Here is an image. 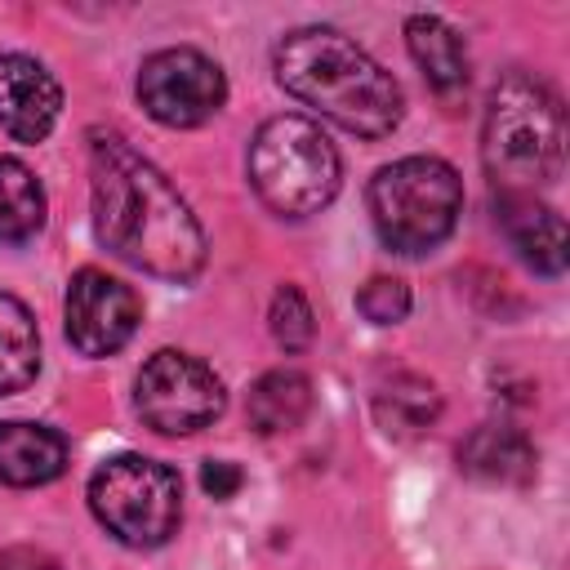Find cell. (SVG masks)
I'll return each instance as SVG.
<instances>
[{
	"instance_id": "obj_1",
	"label": "cell",
	"mask_w": 570,
	"mask_h": 570,
	"mask_svg": "<svg viewBox=\"0 0 570 570\" xmlns=\"http://www.w3.org/2000/svg\"><path fill=\"white\" fill-rule=\"evenodd\" d=\"M89 174L94 232L116 258L178 285L205 267V232L196 214L174 191V183L125 138H94Z\"/></svg>"
},
{
	"instance_id": "obj_2",
	"label": "cell",
	"mask_w": 570,
	"mask_h": 570,
	"mask_svg": "<svg viewBox=\"0 0 570 570\" xmlns=\"http://www.w3.org/2000/svg\"><path fill=\"white\" fill-rule=\"evenodd\" d=\"M276 80L285 94L361 138H383L401 120V85L334 27L289 31L276 45Z\"/></svg>"
},
{
	"instance_id": "obj_3",
	"label": "cell",
	"mask_w": 570,
	"mask_h": 570,
	"mask_svg": "<svg viewBox=\"0 0 570 570\" xmlns=\"http://www.w3.org/2000/svg\"><path fill=\"white\" fill-rule=\"evenodd\" d=\"M481 156L494 196H534L566 165V116L557 94L534 76H503L485 107Z\"/></svg>"
},
{
	"instance_id": "obj_4",
	"label": "cell",
	"mask_w": 570,
	"mask_h": 570,
	"mask_svg": "<svg viewBox=\"0 0 570 570\" xmlns=\"http://www.w3.org/2000/svg\"><path fill=\"white\" fill-rule=\"evenodd\" d=\"M463 209L459 174L436 156H405L370 178V214L387 249L428 254L436 249Z\"/></svg>"
},
{
	"instance_id": "obj_5",
	"label": "cell",
	"mask_w": 570,
	"mask_h": 570,
	"mask_svg": "<svg viewBox=\"0 0 570 570\" xmlns=\"http://www.w3.org/2000/svg\"><path fill=\"white\" fill-rule=\"evenodd\" d=\"M338 151L307 116H272L249 142V178L263 205L285 218L316 214L338 191Z\"/></svg>"
},
{
	"instance_id": "obj_6",
	"label": "cell",
	"mask_w": 570,
	"mask_h": 570,
	"mask_svg": "<svg viewBox=\"0 0 570 570\" xmlns=\"http://www.w3.org/2000/svg\"><path fill=\"white\" fill-rule=\"evenodd\" d=\"M89 508L129 548H160L183 517L178 472L147 454H116L89 476Z\"/></svg>"
},
{
	"instance_id": "obj_7",
	"label": "cell",
	"mask_w": 570,
	"mask_h": 570,
	"mask_svg": "<svg viewBox=\"0 0 570 570\" xmlns=\"http://www.w3.org/2000/svg\"><path fill=\"white\" fill-rule=\"evenodd\" d=\"M223 383L209 365L187 352H156L134 379V405L147 428L165 436H187L209 428L223 414Z\"/></svg>"
},
{
	"instance_id": "obj_8",
	"label": "cell",
	"mask_w": 570,
	"mask_h": 570,
	"mask_svg": "<svg viewBox=\"0 0 570 570\" xmlns=\"http://www.w3.org/2000/svg\"><path fill=\"white\" fill-rule=\"evenodd\" d=\"M227 98L223 67L200 49H160L138 71V102L169 129L205 125Z\"/></svg>"
},
{
	"instance_id": "obj_9",
	"label": "cell",
	"mask_w": 570,
	"mask_h": 570,
	"mask_svg": "<svg viewBox=\"0 0 570 570\" xmlns=\"http://www.w3.org/2000/svg\"><path fill=\"white\" fill-rule=\"evenodd\" d=\"M62 316H67V338L76 352L111 356L134 338V330L142 321V303L125 281H116L98 267H80L67 285Z\"/></svg>"
},
{
	"instance_id": "obj_10",
	"label": "cell",
	"mask_w": 570,
	"mask_h": 570,
	"mask_svg": "<svg viewBox=\"0 0 570 570\" xmlns=\"http://www.w3.org/2000/svg\"><path fill=\"white\" fill-rule=\"evenodd\" d=\"M62 111V89L58 80L27 53H4L0 58V129L13 134L18 142H40Z\"/></svg>"
},
{
	"instance_id": "obj_11",
	"label": "cell",
	"mask_w": 570,
	"mask_h": 570,
	"mask_svg": "<svg viewBox=\"0 0 570 570\" xmlns=\"http://www.w3.org/2000/svg\"><path fill=\"white\" fill-rule=\"evenodd\" d=\"M499 205V223L508 232V240L517 245V254L543 272V276H561L566 272V223L552 205L534 200V196H494Z\"/></svg>"
},
{
	"instance_id": "obj_12",
	"label": "cell",
	"mask_w": 570,
	"mask_h": 570,
	"mask_svg": "<svg viewBox=\"0 0 570 570\" xmlns=\"http://www.w3.org/2000/svg\"><path fill=\"white\" fill-rule=\"evenodd\" d=\"M459 468L490 485H525V481H534L539 454L525 432H517L508 423H481L459 445Z\"/></svg>"
},
{
	"instance_id": "obj_13",
	"label": "cell",
	"mask_w": 570,
	"mask_h": 570,
	"mask_svg": "<svg viewBox=\"0 0 570 570\" xmlns=\"http://www.w3.org/2000/svg\"><path fill=\"white\" fill-rule=\"evenodd\" d=\"M62 468H67L62 432L45 423H22V419L0 423V481L4 485H45L62 476Z\"/></svg>"
},
{
	"instance_id": "obj_14",
	"label": "cell",
	"mask_w": 570,
	"mask_h": 570,
	"mask_svg": "<svg viewBox=\"0 0 570 570\" xmlns=\"http://www.w3.org/2000/svg\"><path fill=\"white\" fill-rule=\"evenodd\" d=\"M405 45L432 89L454 94L468 85V49H463L459 31L450 22H441L436 13H414L405 22Z\"/></svg>"
},
{
	"instance_id": "obj_15",
	"label": "cell",
	"mask_w": 570,
	"mask_h": 570,
	"mask_svg": "<svg viewBox=\"0 0 570 570\" xmlns=\"http://www.w3.org/2000/svg\"><path fill=\"white\" fill-rule=\"evenodd\" d=\"M245 410H249V428L263 436L294 432L312 410V379L303 370H267L249 387Z\"/></svg>"
},
{
	"instance_id": "obj_16",
	"label": "cell",
	"mask_w": 570,
	"mask_h": 570,
	"mask_svg": "<svg viewBox=\"0 0 570 570\" xmlns=\"http://www.w3.org/2000/svg\"><path fill=\"white\" fill-rule=\"evenodd\" d=\"M441 414V396L423 374H392L387 383H379L374 392V419L387 436H419L436 423Z\"/></svg>"
},
{
	"instance_id": "obj_17",
	"label": "cell",
	"mask_w": 570,
	"mask_h": 570,
	"mask_svg": "<svg viewBox=\"0 0 570 570\" xmlns=\"http://www.w3.org/2000/svg\"><path fill=\"white\" fill-rule=\"evenodd\" d=\"M40 370V334L31 312L13 298L0 294V396L22 392Z\"/></svg>"
},
{
	"instance_id": "obj_18",
	"label": "cell",
	"mask_w": 570,
	"mask_h": 570,
	"mask_svg": "<svg viewBox=\"0 0 570 570\" xmlns=\"http://www.w3.org/2000/svg\"><path fill=\"white\" fill-rule=\"evenodd\" d=\"M40 223H45V191L36 174L22 160L0 156V245L31 240Z\"/></svg>"
},
{
	"instance_id": "obj_19",
	"label": "cell",
	"mask_w": 570,
	"mask_h": 570,
	"mask_svg": "<svg viewBox=\"0 0 570 570\" xmlns=\"http://www.w3.org/2000/svg\"><path fill=\"white\" fill-rule=\"evenodd\" d=\"M267 321H272V338H276L285 352H303V347L312 343V334H316L312 303L303 298L298 285H281V289L272 294V312H267Z\"/></svg>"
},
{
	"instance_id": "obj_20",
	"label": "cell",
	"mask_w": 570,
	"mask_h": 570,
	"mask_svg": "<svg viewBox=\"0 0 570 570\" xmlns=\"http://www.w3.org/2000/svg\"><path fill=\"white\" fill-rule=\"evenodd\" d=\"M356 312H361L365 321H374V325H396V321H405V312H410V289H405V281H396V276H370V281L361 285V294H356Z\"/></svg>"
},
{
	"instance_id": "obj_21",
	"label": "cell",
	"mask_w": 570,
	"mask_h": 570,
	"mask_svg": "<svg viewBox=\"0 0 570 570\" xmlns=\"http://www.w3.org/2000/svg\"><path fill=\"white\" fill-rule=\"evenodd\" d=\"M240 468L236 463H227V459H209L205 468H200V485L214 494V499H232L236 490H240Z\"/></svg>"
},
{
	"instance_id": "obj_22",
	"label": "cell",
	"mask_w": 570,
	"mask_h": 570,
	"mask_svg": "<svg viewBox=\"0 0 570 570\" xmlns=\"http://www.w3.org/2000/svg\"><path fill=\"white\" fill-rule=\"evenodd\" d=\"M0 570H62V566H58L53 552L18 543V548H4V552H0Z\"/></svg>"
}]
</instances>
